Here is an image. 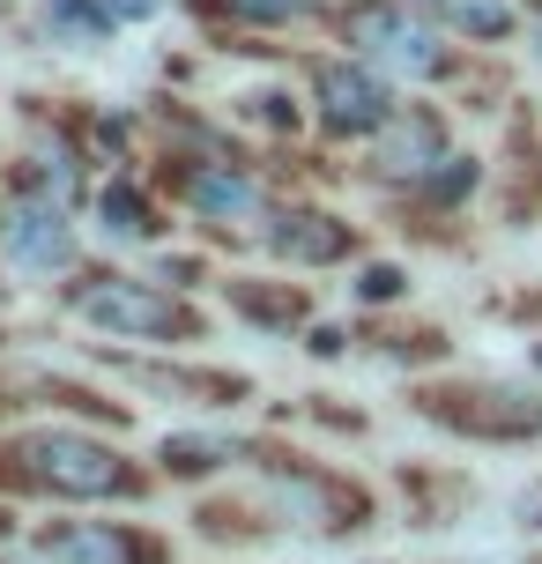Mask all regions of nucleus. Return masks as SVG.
Listing matches in <instances>:
<instances>
[{"label": "nucleus", "mask_w": 542, "mask_h": 564, "mask_svg": "<svg viewBox=\"0 0 542 564\" xmlns=\"http://www.w3.org/2000/svg\"><path fill=\"white\" fill-rule=\"evenodd\" d=\"M424 186H431V194H438V200H460V194H468V186H476V164H460V156H446V164L431 171Z\"/></svg>", "instance_id": "21"}, {"label": "nucleus", "mask_w": 542, "mask_h": 564, "mask_svg": "<svg viewBox=\"0 0 542 564\" xmlns=\"http://www.w3.org/2000/svg\"><path fill=\"white\" fill-rule=\"evenodd\" d=\"M438 23H454V30H468V37H506L513 30V8L506 0H424Z\"/></svg>", "instance_id": "14"}, {"label": "nucleus", "mask_w": 542, "mask_h": 564, "mask_svg": "<svg viewBox=\"0 0 542 564\" xmlns=\"http://www.w3.org/2000/svg\"><path fill=\"white\" fill-rule=\"evenodd\" d=\"M305 0H230V15H246V23H290Z\"/></svg>", "instance_id": "22"}, {"label": "nucleus", "mask_w": 542, "mask_h": 564, "mask_svg": "<svg viewBox=\"0 0 542 564\" xmlns=\"http://www.w3.org/2000/svg\"><path fill=\"white\" fill-rule=\"evenodd\" d=\"M186 200H194L208 224H246L260 208V186L230 164H200V171H186Z\"/></svg>", "instance_id": "12"}, {"label": "nucleus", "mask_w": 542, "mask_h": 564, "mask_svg": "<svg viewBox=\"0 0 542 564\" xmlns=\"http://www.w3.org/2000/svg\"><path fill=\"white\" fill-rule=\"evenodd\" d=\"M260 438H224V431H172L164 446H156V460H164V476L172 482H200L216 476L224 460H253Z\"/></svg>", "instance_id": "11"}, {"label": "nucleus", "mask_w": 542, "mask_h": 564, "mask_svg": "<svg viewBox=\"0 0 542 564\" xmlns=\"http://www.w3.org/2000/svg\"><path fill=\"white\" fill-rule=\"evenodd\" d=\"M401 490L424 498V506H416V528H438V520H446V498H468L460 476H424V468H401Z\"/></svg>", "instance_id": "17"}, {"label": "nucleus", "mask_w": 542, "mask_h": 564, "mask_svg": "<svg viewBox=\"0 0 542 564\" xmlns=\"http://www.w3.org/2000/svg\"><path fill=\"white\" fill-rule=\"evenodd\" d=\"M379 178H431V171L446 164V127H438V112H394L387 127H379Z\"/></svg>", "instance_id": "9"}, {"label": "nucleus", "mask_w": 542, "mask_h": 564, "mask_svg": "<svg viewBox=\"0 0 542 564\" xmlns=\"http://www.w3.org/2000/svg\"><path fill=\"white\" fill-rule=\"evenodd\" d=\"M75 194H83V171H75V156L67 149H37L23 164V200H45V208H75Z\"/></svg>", "instance_id": "13"}, {"label": "nucleus", "mask_w": 542, "mask_h": 564, "mask_svg": "<svg viewBox=\"0 0 542 564\" xmlns=\"http://www.w3.org/2000/svg\"><path fill=\"white\" fill-rule=\"evenodd\" d=\"M67 305L83 312L89 327H105V335H134V341H194L200 319L178 305L172 290H156V282H134V275H89L67 290Z\"/></svg>", "instance_id": "4"}, {"label": "nucleus", "mask_w": 542, "mask_h": 564, "mask_svg": "<svg viewBox=\"0 0 542 564\" xmlns=\"http://www.w3.org/2000/svg\"><path fill=\"white\" fill-rule=\"evenodd\" d=\"M105 230L112 238H156V216L134 186H105Z\"/></svg>", "instance_id": "18"}, {"label": "nucleus", "mask_w": 542, "mask_h": 564, "mask_svg": "<svg viewBox=\"0 0 542 564\" xmlns=\"http://www.w3.org/2000/svg\"><path fill=\"white\" fill-rule=\"evenodd\" d=\"M535 59H542V8H535Z\"/></svg>", "instance_id": "25"}, {"label": "nucleus", "mask_w": 542, "mask_h": 564, "mask_svg": "<svg viewBox=\"0 0 542 564\" xmlns=\"http://www.w3.org/2000/svg\"><path fill=\"white\" fill-rule=\"evenodd\" d=\"M200 535H208V542L268 535V520H253V506H230V498H208V506H200Z\"/></svg>", "instance_id": "19"}, {"label": "nucleus", "mask_w": 542, "mask_h": 564, "mask_svg": "<svg viewBox=\"0 0 542 564\" xmlns=\"http://www.w3.org/2000/svg\"><path fill=\"white\" fill-rule=\"evenodd\" d=\"M313 97H319V127L327 134H379L394 119V89L379 83L371 67H349V59H327L319 67Z\"/></svg>", "instance_id": "7"}, {"label": "nucleus", "mask_w": 542, "mask_h": 564, "mask_svg": "<svg viewBox=\"0 0 542 564\" xmlns=\"http://www.w3.org/2000/svg\"><path fill=\"white\" fill-rule=\"evenodd\" d=\"M513 512H520V528H542V482H528V490H520Z\"/></svg>", "instance_id": "23"}, {"label": "nucleus", "mask_w": 542, "mask_h": 564, "mask_svg": "<svg viewBox=\"0 0 542 564\" xmlns=\"http://www.w3.org/2000/svg\"><path fill=\"white\" fill-rule=\"evenodd\" d=\"M105 8H112V23H142V15L164 8V0H105Z\"/></svg>", "instance_id": "24"}, {"label": "nucleus", "mask_w": 542, "mask_h": 564, "mask_svg": "<svg viewBox=\"0 0 542 564\" xmlns=\"http://www.w3.org/2000/svg\"><path fill=\"white\" fill-rule=\"evenodd\" d=\"M0 490H37V498H142L149 476L134 460H119L105 438L23 431V438H0Z\"/></svg>", "instance_id": "1"}, {"label": "nucleus", "mask_w": 542, "mask_h": 564, "mask_svg": "<svg viewBox=\"0 0 542 564\" xmlns=\"http://www.w3.org/2000/svg\"><path fill=\"white\" fill-rule=\"evenodd\" d=\"M268 246H275L283 260H297V268H327V260H343L357 238H349V224L319 216V208H283L275 230H268Z\"/></svg>", "instance_id": "10"}, {"label": "nucleus", "mask_w": 542, "mask_h": 564, "mask_svg": "<svg viewBox=\"0 0 542 564\" xmlns=\"http://www.w3.org/2000/svg\"><path fill=\"white\" fill-rule=\"evenodd\" d=\"M30 542L53 564H172V542L142 535L127 520H45Z\"/></svg>", "instance_id": "6"}, {"label": "nucleus", "mask_w": 542, "mask_h": 564, "mask_svg": "<svg viewBox=\"0 0 542 564\" xmlns=\"http://www.w3.org/2000/svg\"><path fill=\"white\" fill-rule=\"evenodd\" d=\"M67 208H45V200H15L8 216H0V246L37 268V275H59V268H75V230L59 224Z\"/></svg>", "instance_id": "8"}, {"label": "nucleus", "mask_w": 542, "mask_h": 564, "mask_svg": "<svg viewBox=\"0 0 542 564\" xmlns=\"http://www.w3.org/2000/svg\"><path fill=\"white\" fill-rule=\"evenodd\" d=\"M535 365H542V349H535Z\"/></svg>", "instance_id": "26"}, {"label": "nucleus", "mask_w": 542, "mask_h": 564, "mask_svg": "<svg viewBox=\"0 0 542 564\" xmlns=\"http://www.w3.org/2000/svg\"><path fill=\"white\" fill-rule=\"evenodd\" d=\"M416 416L454 431V438H476V446H528L542 438V401L528 387H506V379H438V387H416Z\"/></svg>", "instance_id": "2"}, {"label": "nucleus", "mask_w": 542, "mask_h": 564, "mask_svg": "<svg viewBox=\"0 0 542 564\" xmlns=\"http://www.w3.org/2000/svg\"><path fill=\"white\" fill-rule=\"evenodd\" d=\"M343 37H349V53L379 59V67H394V75H416V83L446 67V45H438L409 8H394V0H357L343 15Z\"/></svg>", "instance_id": "5"}, {"label": "nucleus", "mask_w": 542, "mask_h": 564, "mask_svg": "<svg viewBox=\"0 0 542 564\" xmlns=\"http://www.w3.org/2000/svg\"><path fill=\"white\" fill-rule=\"evenodd\" d=\"M253 468L275 476V512L297 520V528H313V535H357V528H371V490L365 482L327 476V468L297 460V453H275L268 438H260Z\"/></svg>", "instance_id": "3"}, {"label": "nucleus", "mask_w": 542, "mask_h": 564, "mask_svg": "<svg viewBox=\"0 0 542 564\" xmlns=\"http://www.w3.org/2000/svg\"><path fill=\"white\" fill-rule=\"evenodd\" d=\"M45 23H53L59 37H75V45H97V37H112V8H105V0H53Z\"/></svg>", "instance_id": "16"}, {"label": "nucleus", "mask_w": 542, "mask_h": 564, "mask_svg": "<svg viewBox=\"0 0 542 564\" xmlns=\"http://www.w3.org/2000/svg\"><path fill=\"white\" fill-rule=\"evenodd\" d=\"M401 290H409V275H401V268H387V260L357 275V297H365V305H387V297H401Z\"/></svg>", "instance_id": "20"}, {"label": "nucleus", "mask_w": 542, "mask_h": 564, "mask_svg": "<svg viewBox=\"0 0 542 564\" xmlns=\"http://www.w3.org/2000/svg\"><path fill=\"white\" fill-rule=\"evenodd\" d=\"M230 305L260 319V327H297L305 319V297L297 290H260V282H230Z\"/></svg>", "instance_id": "15"}]
</instances>
